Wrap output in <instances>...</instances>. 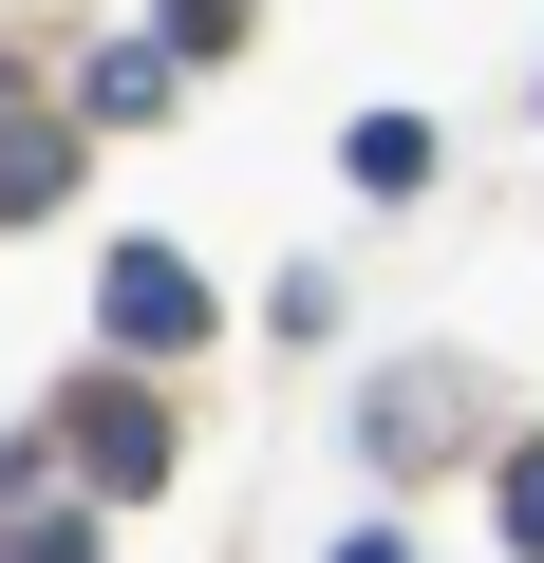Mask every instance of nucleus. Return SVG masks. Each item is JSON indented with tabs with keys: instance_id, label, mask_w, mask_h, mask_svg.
<instances>
[{
	"instance_id": "obj_7",
	"label": "nucleus",
	"mask_w": 544,
	"mask_h": 563,
	"mask_svg": "<svg viewBox=\"0 0 544 563\" xmlns=\"http://www.w3.org/2000/svg\"><path fill=\"white\" fill-rule=\"evenodd\" d=\"M0 563H95V526H76V507H57V526L20 507V526H0Z\"/></svg>"
},
{
	"instance_id": "obj_5",
	"label": "nucleus",
	"mask_w": 544,
	"mask_h": 563,
	"mask_svg": "<svg viewBox=\"0 0 544 563\" xmlns=\"http://www.w3.org/2000/svg\"><path fill=\"white\" fill-rule=\"evenodd\" d=\"M488 507H507V544H525V563H544V451H525V432H507V451H488Z\"/></svg>"
},
{
	"instance_id": "obj_8",
	"label": "nucleus",
	"mask_w": 544,
	"mask_h": 563,
	"mask_svg": "<svg viewBox=\"0 0 544 563\" xmlns=\"http://www.w3.org/2000/svg\"><path fill=\"white\" fill-rule=\"evenodd\" d=\"M338 563H413V544H338Z\"/></svg>"
},
{
	"instance_id": "obj_1",
	"label": "nucleus",
	"mask_w": 544,
	"mask_h": 563,
	"mask_svg": "<svg viewBox=\"0 0 544 563\" xmlns=\"http://www.w3.org/2000/svg\"><path fill=\"white\" fill-rule=\"evenodd\" d=\"M57 451H76L113 507H132V488H169V413H151V376H132V357H113V376H76V395H57Z\"/></svg>"
},
{
	"instance_id": "obj_4",
	"label": "nucleus",
	"mask_w": 544,
	"mask_h": 563,
	"mask_svg": "<svg viewBox=\"0 0 544 563\" xmlns=\"http://www.w3.org/2000/svg\"><path fill=\"white\" fill-rule=\"evenodd\" d=\"M338 169L395 207V188H432V132H413V113H357V132H338Z\"/></svg>"
},
{
	"instance_id": "obj_6",
	"label": "nucleus",
	"mask_w": 544,
	"mask_h": 563,
	"mask_svg": "<svg viewBox=\"0 0 544 563\" xmlns=\"http://www.w3.org/2000/svg\"><path fill=\"white\" fill-rule=\"evenodd\" d=\"M151 38H169V57H225V38H244V0H169Z\"/></svg>"
},
{
	"instance_id": "obj_3",
	"label": "nucleus",
	"mask_w": 544,
	"mask_h": 563,
	"mask_svg": "<svg viewBox=\"0 0 544 563\" xmlns=\"http://www.w3.org/2000/svg\"><path fill=\"white\" fill-rule=\"evenodd\" d=\"M76 188V132H38V113H0V225H20V207H57Z\"/></svg>"
},
{
	"instance_id": "obj_2",
	"label": "nucleus",
	"mask_w": 544,
	"mask_h": 563,
	"mask_svg": "<svg viewBox=\"0 0 544 563\" xmlns=\"http://www.w3.org/2000/svg\"><path fill=\"white\" fill-rule=\"evenodd\" d=\"M95 320H113V357H188V339H207V282H188L169 244H113V282H95Z\"/></svg>"
}]
</instances>
